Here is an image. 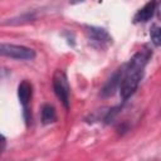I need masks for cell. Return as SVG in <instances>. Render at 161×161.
Wrapping results in <instances>:
<instances>
[{
	"label": "cell",
	"mask_w": 161,
	"mask_h": 161,
	"mask_svg": "<svg viewBox=\"0 0 161 161\" xmlns=\"http://www.w3.org/2000/svg\"><path fill=\"white\" fill-rule=\"evenodd\" d=\"M5 147H6V138L4 135L0 133V155L5 151Z\"/></svg>",
	"instance_id": "obj_10"
},
{
	"label": "cell",
	"mask_w": 161,
	"mask_h": 161,
	"mask_svg": "<svg viewBox=\"0 0 161 161\" xmlns=\"http://www.w3.org/2000/svg\"><path fill=\"white\" fill-rule=\"evenodd\" d=\"M121 73H122V68L117 69V72L109 78V80L107 82V84L103 88V96H112L114 93V91L117 88H119V83H121Z\"/></svg>",
	"instance_id": "obj_7"
},
{
	"label": "cell",
	"mask_w": 161,
	"mask_h": 161,
	"mask_svg": "<svg viewBox=\"0 0 161 161\" xmlns=\"http://www.w3.org/2000/svg\"><path fill=\"white\" fill-rule=\"evenodd\" d=\"M40 117L43 125H50L57 121V112L53 106L50 104H43L42 111H40Z\"/></svg>",
	"instance_id": "obj_8"
},
{
	"label": "cell",
	"mask_w": 161,
	"mask_h": 161,
	"mask_svg": "<svg viewBox=\"0 0 161 161\" xmlns=\"http://www.w3.org/2000/svg\"><path fill=\"white\" fill-rule=\"evenodd\" d=\"M150 58V52L140 50L137 52L125 65H122L121 73V83H119V93L121 97L126 101L128 99L138 88L146 64Z\"/></svg>",
	"instance_id": "obj_1"
},
{
	"label": "cell",
	"mask_w": 161,
	"mask_h": 161,
	"mask_svg": "<svg viewBox=\"0 0 161 161\" xmlns=\"http://www.w3.org/2000/svg\"><path fill=\"white\" fill-rule=\"evenodd\" d=\"M86 29H87L86 30L87 38L94 48L104 49L112 43V38L106 29L98 26H87Z\"/></svg>",
	"instance_id": "obj_4"
},
{
	"label": "cell",
	"mask_w": 161,
	"mask_h": 161,
	"mask_svg": "<svg viewBox=\"0 0 161 161\" xmlns=\"http://www.w3.org/2000/svg\"><path fill=\"white\" fill-rule=\"evenodd\" d=\"M35 55V52L25 45L0 43V57H6L16 60H33Z\"/></svg>",
	"instance_id": "obj_2"
},
{
	"label": "cell",
	"mask_w": 161,
	"mask_h": 161,
	"mask_svg": "<svg viewBox=\"0 0 161 161\" xmlns=\"http://www.w3.org/2000/svg\"><path fill=\"white\" fill-rule=\"evenodd\" d=\"M53 89H54V93L58 97V99L68 109L69 103H70V87L68 83L67 74L60 69L55 70V73L53 75Z\"/></svg>",
	"instance_id": "obj_3"
},
{
	"label": "cell",
	"mask_w": 161,
	"mask_h": 161,
	"mask_svg": "<svg viewBox=\"0 0 161 161\" xmlns=\"http://www.w3.org/2000/svg\"><path fill=\"white\" fill-rule=\"evenodd\" d=\"M33 96V86L29 80L24 79L20 82V84L18 86V97H19V102L23 106V111H24V118L26 121V123H29L30 121V109H29V104H30V99Z\"/></svg>",
	"instance_id": "obj_5"
},
{
	"label": "cell",
	"mask_w": 161,
	"mask_h": 161,
	"mask_svg": "<svg viewBox=\"0 0 161 161\" xmlns=\"http://www.w3.org/2000/svg\"><path fill=\"white\" fill-rule=\"evenodd\" d=\"M150 35H151V40L153 43L155 47H158L160 45V26L153 24L151 26V31H150Z\"/></svg>",
	"instance_id": "obj_9"
},
{
	"label": "cell",
	"mask_w": 161,
	"mask_h": 161,
	"mask_svg": "<svg viewBox=\"0 0 161 161\" xmlns=\"http://www.w3.org/2000/svg\"><path fill=\"white\" fill-rule=\"evenodd\" d=\"M156 5H157L156 1H150L145 6H142L136 13V15L133 18L135 23H146V21H148L153 16V14L156 11Z\"/></svg>",
	"instance_id": "obj_6"
}]
</instances>
